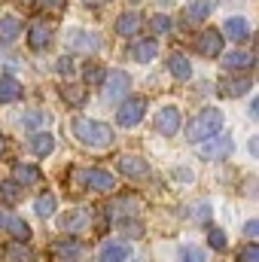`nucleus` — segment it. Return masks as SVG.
I'll return each mask as SVG.
<instances>
[{"label":"nucleus","mask_w":259,"mask_h":262,"mask_svg":"<svg viewBox=\"0 0 259 262\" xmlns=\"http://www.w3.org/2000/svg\"><path fill=\"white\" fill-rule=\"evenodd\" d=\"M70 128H73V137H76L79 143H85V146H92V149H104V146L113 143V128L104 125V122H98V119L76 116V119L70 122Z\"/></svg>","instance_id":"1"},{"label":"nucleus","mask_w":259,"mask_h":262,"mask_svg":"<svg viewBox=\"0 0 259 262\" xmlns=\"http://www.w3.org/2000/svg\"><path fill=\"white\" fill-rule=\"evenodd\" d=\"M220 131H223V113H220L217 107H207V110H201L195 119L186 122V140L201 143V140H207V137H213V134H220Z\"/></svg>","instance_id":"2"},{"label":"nucleus","mask_w":259,"mask_h":262,"mask_svg":"<svg viewBox=\"0 0 259 262\" xmlns=\"http://www.w3.org/2000/svg\"><path fill=\"white\" fill-rule=\"evenodd\" d=\"M128 89H131V76L125 73V70L104 73V101H107V104H116Z\"/></svg>","instance_id":"3"},{"label":"nucleus","mask_w":259,"mask_h":262,"mask_svg":"<svg viewBox=\"0 0 259 262\" xmlns=\"http://www.w3.org/2000/svg\"><path fill=\"white\" fill-rule=\"evenodd\" d=\"M232 149H235V143H232L229 134H213V137H207V140L201 143L198 156L210 162V159H226V156H232Z\"/></svg>","instance_id":"4"},{"label":"nucleus","mask_w":259,"mask_h":262,"mask_svg":"<svg viewBox=\"0 0 259 262\" xmlns=\"http://www.w3.org/2000/svg\"><path fill=\"white\" fill-rule=\"evenodd\" d=\"M143 116H146V101H143V98H131V101H125V104L116 110V122H119L122 128L137 125Z\"/></svg>","instance_id":"5"},{"label":"nucleus","mask_w":259,"mask_h":262,"mask_svg":"<svg viewBox=\"0 0 259 262\" xmlns=\"http://www.w3.org/2000/svg\"><path fill=\"white\" fill-rule=\"evenodd\" d=\"M76 177H79L85 186L98 189V192H110V189L116 186L113 174H107V171H101V168H85V171H76Z\"/></svg>","instance_id":"6"},{"label":"nucleus","mask_w":259,"mask_h":262,"mask_svg":"<svg viewBox=\"0 0 259 262\" xmlns=\"http://www.w3.org/2000/svg\"><path fill=\"white\" fill-rule=\"evenodd\" d=\"M137 210H140V198H134V195H119L116 201H110V207H107L110 220H116V223L137 216Z\"/></svg>","instance_id":"7"},{"label":"nucleus","mask_w":259,"mask_h":262,"mask_svg":"<svg viewBox=\"0 0 259 262\" xmlns=\"http://www.w3.org/2000/svg\"><path fill=\"white\" fill-rule=\"evenodd\" d=\"M195 49L204 55V58H217V55H223V34L220 31H201L198 34V40H195Z\"/></svg>","instance_id":"8"},{"label":"nucleus","mask_w":259,"mask_h":262,"mask_svg":"<svg viewBox=\"0 0 259 262\" xmlns=\"http://www.w3.org/2000/svg\"><path fill=\"white\" fill-rule=\"evenodd\" d=\"M49 43H52V25L49 21H34L28 28V46L34 52H43V49H49Z\"/></svg>","instance_id":"9"},{"label":"nucleus","mask_w":259,"mask_h":262,"mask_svg":"<svg viewBox=\"0 0 259 262\" xmlns=\"http://www.w3.org/2000/svg\"><path fill=\"white\" fill-rule=\"evenodd\" d=\"M89 223H92V213L89 210H67L64 216L58 220V229L67 232V235H73V232H82V229H89Z\"/></svg>","instance_id":"10"},{"label":"nucleus","mask_w":259,"mask_h":262,"mask_svg":"<svg viewBox=\"0 0 259 262\" xmlns=\"http://www.w3.org/2000/svg\"><path fill=\"white\" fill-rule=\"evenodd\" d=\"M156 131L165 134V137L177 134V131H180V110H177V107H162L159 116H156Z\"/></svg>","instance_id":"11"},{"label":"nucleus","mask_w":259,"mask_h":262,"mask_svg":"<svg viewBox=\"0 0 259 262\" xmlns=\"http://www.w3.org/2000/svg\"><path fill=\"white\" fill-rule=\"evenodd\" d=\"M131 247L125 241H104L101 250H98V259L101 262H128Z\"/></svg>","instance_id":"12"},{"label":"nucleus","mask_w":259,"mask_h":262,"mask_svg":"<svg viewBox=\"0 0 259 262\" xmlns=\"http://www.w3.org/2000/svg\"><path fill=\"white\" fill-rule=\"evenodd\" d=\"M119 171L125 174V177H146L149 174V165H146V159L143 156H134V152H125V156H119Z\"/></svg>","instance_id":"13"},{"label":"nucleus","mask_w":259,"mask_h":262,"mask_svg":"<svg viewBox=\"0 0 259 262\" xmlns=\"http://www.w3.org/2000/svg\"><path fill=\"white\" fill-rule=\"evenodd\" d=\"M223 37H229V40H235V43H241V40H247L250 37V25H247V18H241V15H232V18H226V25H223V31H220Z\"/></svg>","instance_id":"14"},{"label":"nucleus","mask_w":259,"mask_h":262,"mask_svg":"<svg viewBox=\"0 0 259 262\" xmlns=\"http://www.w3.org/2000/svg\"><path fill=\"white\" fill-rule=\"evenodd\" d=\"M0 226H3L12 238H18V241H28V235H31L28 223H25L21 216H15V213H3V216H0Z\"/></svg>","instance_id":"15"},{"label":"nucleus","mask_w":259,"mask_h":262,"mask_svg":"<svg viewBox=\"0 0 259 262\" xmlns=\"http://www.w3.org/2000/svg\"><path fill=\"white\" fill-rule=\"evenodd\" d=\"M156 52H159L156 40H137V43L128 49V58H131V61H140V64H146V61H153V58H156Z\"/></svg>","instance_id":"16"},{"label":"nucleus","mask_w":259,"mask_h":262,"mask_svg":"<svg viewBox=\"0 0 259 262\" xmlns=\"http://www.w3.org/2000/svg\"><path fill=\"white\" fill-rule=\"evenodd\" d=\"M52 253L58 259H79L85 253V247H82V241H55L52 244Z\"/></svg>","instance_id":"17"},{"label":"nucleus","mask_w":259,"mask_h":262,"mask_svg":"<svg viewBox=\"0 0 259 262\" xmlns=\"http://www.w3.org/2000/svg\"><path fill=\"white\" fill-rule=\"evenodd\" d=\"M21 98V85L12 76H0V104H12Z\"/></svg>","instance_id":"18"},{"label":"nucleus","mask_w":259,"mask_h":262,"mask_svg":"<svg viewBox=\"0 0 259 262\" xmlns=\"http://www.w3.org/2000/svg\"><path fill=\"white\" fill-rule=\"evenodd\" d=\"M168 67H171V73H174L180 82H186V79L192 76V64H189L186 55H180V52H174V55L168 58Z\"/></svg>","instance_id":"19"},{"label":"nucleus","mask_w":259,"mask_h":262,"mask_svg":"<svg viewBox=\"0 0 259 262\" xmlns=\"http://www.w3.org/2000/svg\"><path fill=\"white\" fill-rule=\"evenodd\" d=\"M137 28H140L137 12H122V15L116 18V34H122V37H134V34H137Z\"/></svg>","instance_id":"20"},{"label":"nucleus","mask_w":259,"mask_h":262,"mask_svg":"<svg viewBox=\"0 0 259 262\" xmlns=\"http://www.w3.org/2000/svg\"><path fill=\"white\" fill-rule=\"evenodd\" d=\"M70 46H76L82 52H95L98 49V37H92L85 31H70Z\"/></svg>","instance_id":"21"},{"label":"nucleus","mask_w":259,"mask_h":262,"mask_svg":"<svg viewBox=\"0 0 259 262\" xmlns=\"http://www.w3.org/2000/svg\"><path fill=\"white\" fill-rule=\"evenodd\" d=\"M217 3H220V0H195L192 6H189V21H204V18L217 9Z\"/></svg>","instance_id":"22"},{"label":"nucleus","mask_w":259,"mask_h":262,"mask_svg":"<svg viewBox=\"0 0 259 262\" xmlns=\"http://www.w3.org/2000/svg\"><path fill=\"white\" fill-rule=\"evenodd\" d=\"M253 89V79L250 76H235V79H229V85H223V92L229 95V98H238V95H244V92H250Z\"/></svg>","instance_id":"23"},{"label":"nucleus","mask_w":259,"mask_h":262,"mask_svg":"<svg viewBox=\"0 0 259 262\" xmlns=\"http://www.w3.org/2000/svg\"><path fill=\"white\" fill-rule=\"evenodd\" d=\"M34 210H37V216H40V220L52 216V213H55V195H52V192L37 195V198H34Z\"/></svg>","instance_id":"24"},{"label":"nucleus","mask_w":259,"mask_h":262,"mask_svg":"<svg viewBox=\"0 0 259 262\" xmlns=\"http://www.w3.org/2000/svg\"><path fill=\"white\" fill-rule=\"evenodd\" d=\"M52 146H55V140H52V134H46V131H40V134L31 137V149H34L37 156H49Z\"/></svg>","instance_id":"25"},{"label":"nucleus","mask_w":259,"mask_h":262,"mask_svg":"<svg viewBox=\"0 0 259 262\" xmlns=\"http://www.w3.org/2000/svg\"><path fill=\"white\" fill-rule=\"evenodd\" d=\"M12 177H15L21 186H28V183H37V180H40V171H37L34 165H15V168H12Z\"/></svg>","instance_id":"26"},{"label":"nucleus","mask_w":259,"mask_h":262,"mask_svg":"<svg viewBox=\"0 0 259 262\" xmlns=\"http://www.w3.org/2000/svg\"><path fill=\"white\" fill-rule=\"evenodd\" d=\"M18 31H21V25H18V18H12V15H3L0 18V40H15L18 37Z\"/></svg>","instance_id":"27"},{"label":"nucleus","mask_w":259,"mask_h":262,"mask_svg":"<svg viewBox=\"0 0 259 262\" xmlns=\"http://www.w3.org/2000/svg\"><path fill=\"white\" fill-rule=\"evenodd\" d=\"M223 64L229 67V70H241V67H250V64H253V58H250L247 52L235 49V52H229V55L223 58Z\"/></svg>","instance_id":"28"},{"label":"nucleus","mask_w":259,"mask_h":262,"mask_svg":"<svg viewBox=\"0 0 259 262\" xmlns=\"http://www.w3.org/2000/svg\"><path fill=\"white\" fill-rule=\"evenodd\" d=\"M6 256H9V262H34V253L25 247V244H6Z\"/></svg>","instance_id":"29"},{"label":"nucleus","mask_w":259,"mask_h":262,"mask_svg":"<svg viewBox=\"0 0 259 262\" xmlns=\"http://www.w3.org/2000/svg\"><path fill=\"white\" fill-rule=\"evenodd\" d=\"M61 95H64V101H70L73 107H79V104L85 101V89H82V85H73V82L61 89Z\"/></svg>","instance_id":"30"},{"label":"nucleus","mask_w":259,"mask_h":262,"mask_svg":"<svg viewBox=\"0 0 259 262\" xmlns=\"http://www.w3.org/2000/svg\"><path fill=\"white\" fill-rule=\"evenodd\" d=\"M207 256L198 250V247H192V244H186V247H180V256H177V262H204Z\"/></svg>","instance_id":"31"},{"label":"nucleus","mask_w":259,"mask_h":262,"mask_svg":"<svg viewBox=\"0 0 259 262\" xmlns=\"http://www.w3.org/2000/svg\"><path fill=\"white\" fill-rule=\"evenodd\" d=\"M189 216H192V220H198V223H210V204H207V201H195Z\"/></svg>","instance_id":"32"},{"label":"nucleus","mask_w":259,"mask_h":262,"mask_svg":"<svg viewBox=\"0 0 259 262\" xmlns=\"http://www.w3.org/2000/svg\"><path fill=\"white\" fill-rule=\"evenodd\" d=\"M207 244H210L213 250H226V232L210 226V232H207Z\"/></svg>","instance_id":"33"},{"label":"nucleus","mask_w":259,"mask_h":262,"mask_svg":"<svg viewBox=\"0 0 259 262\" xmlns=\"http://www.w3.org/2000/svg\"><path fill=\"white\" fill-rule=\"evenodd\" d=\"M149 28H153L156 34H168V31H171V18L159 12V15H153V21H149Z\"/></svg>","instance_id":"34"},{"label":"nucleus","mask_w":259,"mask_h":262,"mask_svg":"<svg viewBox=\"0 0 259 262\" xmlns=\"http://www.w3.org/2000/svg\"><path fill=\"white\" fill-rule=\"evenodd\" d=\"M238 262H259V244H247L238 250Z\"/></svg>","instance_id":"35"},{"label":"nucleus","mask_w":259,"mask_h":262,"mask_svg":"<svg viewBox=\"0 0 259 262\" xmlns=\"http://www.w3.org/2000/svg\"><path fill=\"white\" fill-rule=\"evenodd\" d=\"M0 198L9 201V204H15L18 201V186L15 183H0Z\"/></svg>","instance_id":"36"},{"label":"nucleus","mask_w":259,"mask_h":262,"mask_svg":"<svg viewBox=\"0 0 259 262\" xmlns=\"http://www.w3.org/2000/svg\"><path fill=\"white\" fill-rule=\"evenodd\" d=\"M82 76H85V82H104V70L98 64H85Z\"/></svg>","instance_id":"37"},{"label":"nucleus","mask_w":259,"mask_h":262,"mask_svg":"<svg viewBox=\"0 0 259 262\" xmlns=\"http://www.w3.org/2000/svg\"><path fill=\"white\" fill-rule=\"evenodd\" d=\"M46 122V113H40V110H31V113H25V125L28 128H40Z\"/></svg>","instance_id":"38"},{"label":"nucleus","mask_w":259,"mask_h":262,"mask_svg":"<svg viewBox=\"0 0 259 262\" xmlns=\"http://www.w3.org/2000/svg\"><path fill=\"white\" fill-rule=\"evenodd\" d=\"M122 229H125V235H131V238H140L143 235V226L134 223V220H122Z\"/></svg>","instance_id":"39"},{"label":"nucleus","mask_w":259,"mask_h":262,"mask_svg":"<svg viewBox=\"0 0 259 262\" xmlns=\"http://www.w3.org/2000/svg\"><path fill=\"white\" fill-rule=\"evenodd\" d=\"M244 235H247V238H256L259 235V223L256 220H247V223H244Z\"/></svg>","instance_id":"40"},{"label":"nucleus","mask_w":259,"mask_h":262,"mask_svg":"<svg viewBox=\"0 0 259 262\" xmlns=\"http://www.w3.org/2000/svg\"><path fill=\"white\" fill-rule=\"evenodd\" d=\"M43 9H61V6H67V0H37Z\"/></svg>","instance_id":"41"},{"label":"nucleus","mask_w":259,"mask_h":262,"mask_svg":"<svg viewBox=\"0 0 259 262\" xmlns=\"http://www.w3.org/2000/svg\"><path fill=\"white\" fill-rule=\"evenodd\" d=\"M174 174H177V177H180V180H186V183H189V180H192V171H189V168H186V171H183V168H177V171H174Z\"/></svg>","instance_id":"42"},{"label":"nucleus","mask_w":259,"mask_h":262,"mask_svg":"<svg viewBox=\"0 0 259 262\" xmlns=\"http://www.w3.org/2000/svg\"><path fill=\"white\" fill-rule=\"evenodd\" d=\"M58 70H61V73H70V58H61V61H58Z\"/></svg>","instance_id":"43"},{"label":"nucleus","mask_w":259,"mask_h":262,"mask_svg":"<svg viewBox=\"0 0 259 262\" xmlns=\"http://www.w3.org/2000/svg\"><path fill=\"white\" fill-rule=\"evenodd\" d=\"M89 6H101V3H107V0H85Z\"/></svg>","instance_id":"44"},{"label":"nucleus","mask_w":259,"mask_h":262,"mask_svg":"<svg viewBox=\"0 0 259 262\" xmlns=\"http://www.w3.org/2000/svg\"><path fill=\"white\" fill-rule=\"evenodd\" d=\"M3 149H6V140H3V134H0V156H3Z\"/></svg>","instance_id":"45"}]
</instances>
